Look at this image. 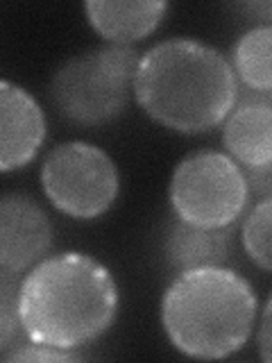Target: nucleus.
<instances>
[{
  "instance_id": "39448f33",
  "label": "nucleus",
  "mask_w": 272,
  "mask_h": 363,
  "mask_svg": "<svg viewBox=\"0 0 272 363\" xmlns=\"http://www.w3.org/2000/svg\"><path fill=\"white\" fill-rule=\"evenodd\" d=\"M168 196L179 220L227 230L243 213L249 186L245 170L230 155L200 150L177 164Z\"/></svg>"
},
{
  "instance_id": "1a4fd4ad",
  "label": "nucleus",
  "mask_w": 272,
  "mask_h": 363,
  "mask_svg": "<svg viewBox=\"0 0 272 363\" xmlns=\"http://www.w3.org/2000/svg\"><path fill=\"white\" fill-rule=\"evenodd\" d=\"M222 143L245 170L272 164V105L266 94L241 100L222 121Z\"/></svg>"
},
{
  "instance_id": "ddd939ff",
  "label": "nucleus",
  "mask_w": 272,
  "mask_h": 363,
  "mask_svg": "<svg viewBox=\"0 0 272 363\" xmlns=\"http://www.w3.org/2000/svg\"><path fill=\"white\" fill-rule=\"evenodd\" d=\"M270 220H272V202L270 198H261L259 204L249 211L243 225V247L247 257L264 270L270 272L272 255H270Z\"/></svg>"
},
{
  "instance_id": "dca6fc26",
  "label": "nucleus",
  "mask_w": 272,
  "mask_h": 363,
  "mask_svg": "<svg viewBox=\"0 0 272 363\" xmlns=\"http://www.w3.org/2000/svg\"><path fill=\"white\" fill-rule=\"evenodd\" d=\"M270 309H272V302L268 300L264 306V313H261V325H259V336H256L261 359L266 363L270 361Z\"/></svg>"
},
{
  "instance_id": "6e6552de",
  "label": "nucleus",
  "mask_w": 272,
  "mask_h": 363,
  "mask_svg": "<svg viewBox=\"0 0 272 363\" xmlns=\"http://www.w3.org/2000/svg\"><path fill=\"white\" fill-rule=\"evenodd\" d=\"M45 139L43 109L30 91L0 79V173L28 166Z\"/></svg>"
},
{
  "instance_id": "f257e3e1",
  "label": "nucleus",
  "mask_w": 272,
  "mask_h": 363,
  "mask_svg": "<svg viewBox=\"0 0 272 363\" xmlns=\"http://www.w3.org/2000/svg\"><path fill=\"white\" fill-rule=\"evenodd\" d=\"M116 311L111 270L84 252L41 259L21 279L18 315L30 343L73 352L105 334Z\"/></svg>"
},
{
  "instance_id": "4468645a",
  "label": "nucleus",
  "mask_w": 272,
  "mask_h": 363,
  "mask_svg": "<svg viewBox=\"0 0 272 363\" xmlns=\"http://www.w3.org/2000/svg\"><path fill=\"white\" fill-rule=\"evenodd\" d=\"M18 291H21L18 272L0 268V357L7 350L16 347L23 334L21 315H18Z\"/></svg>"
},
{
  "instance_id": "9b49d317",
  "label": "nucleus",
  "mask_w": 272,
  "mask_h": 363,
  "mask_svg": "<svg viewBox=\"0 0 272 363\" xmlns=\"http://www.w3.org/2000/svg\"><path fill=\"white\" fill-rule=\"evenodd\" d=\"M227 247L230 238L227 230H207L184 220H175L166 236L164 252L168 264L177 272L222 266L227 259Z\"/></svg>"
},
{
  "instance_id": "0eeeda50",
  "label": "nucleus",
  "mask_w": 272,
  "mask_h": 363,
  "mask_svg": "<svg viewBox=\"0 0 272 363\" xmlns=\"http://www.w3.org/2000/svg\"><path fill=\"white\" fill-rule=\"evenodd\" d=\"M52 243L45 211L23 193L0 196V268L23 272L39 264Z\"/></svg>"
},
{
  "instance_id": "20e7f679",
  "label": "nucleus",
  "mask_w": 272,
  "mask_h": 363,
  "mask_svg": "<svg viewBox=\"0 0 272 363\" xmlns=\"http://www.w3.org/2000/svg\"><path fill=\"white\" fill-rule=\"evenodd\" d=\"M136 66L139 55L132 45L109 43L75 55L52 77V102L71 123H109L128 107Z\"/></svg>"
},
{
  "instance_id": "423d86ee",
  "label": "nucleus",
  "mask_w": 272,
  "mask_h": 363,
  "mask_svg": "<svg viewBox=\"0 0 272 363\" xmlns=\"http://www.w3.org/2000/svg\"><path fill=\"white\" fill-rule=\"evenodd\" d=\"M41 186L57 211L94 220L118 198V168L102 147L68 141L50 150L41 166Z\"/></svg>"
},
{
  "instance_id": "2eb2a0df",
  "label": "nucleus",
  "mask_w": 272,
  "mask_h": 363,
  "mask_svg": "<svg viewBox=\"0 0 272 363\" xmlns=\"http://www.w3.org/2000/svg\"><path fill=\"white\" fill-rule=\"evenodd\" d=\"M0 359L5 361H73L77 359L75 352L71 350H60V347H50V345H41V343H30L23 347H14L7 354H3Z\"/></svg>"
},
{
  "instance_id": "f8f14e48",
  "label": "nucleus",
  "mask_w": 272,
  "mask_h": 363,
  "mask_svg": "<svg viewBox=\"0 0 272 363\" xmlns=\"http://www.w3.org/2000/svg\"><path fill=\"white\" fill-rule=\"evenodd\" d=\"M270 45H272L270 26L247 30L234 45V66H232L236 79H241L247 89L266 96L272 89Z\"/></svg>"
},
{
  "instance_id": "7ed1b4c3",
  "label": "nucleus",
  "mask_w": 272,
  "mask_h": 363,
  "mask_svg": "<svg viewBox=\"0 0 272 363\" xmlns=\"http://www.w3.org/2000/svg\"><path fill=\"white\" fill-rule=\"evenodd\" d=\"M259 300L245 277L225 266L184 270L162 300V325L181 354L227 359L254 332Z\"/></svg>"
},
{
  "instance_id": "9d476101",
  "label": "nucleus",
  "mask_w": 272,
  "mask_h": 363,
  "mask_svg": "<svg viewBox=\"0 0 272 363\" xmlns=\"http://www.w3.org/2000/svg\"><path fill=\"white\" fill-rule=\"evenodd\" d=\"M86 18L102 39L113 45H130L145 39L164 21L168 3L154 0H91L84 5Z\"/></svg>"
},
{
  "instance_id": "f03ea898",
  "label": "nucleus",
  "mask_w": 272,
  "mask_h": 363,
  "mask_svg": "<svg viewBox=\"0 0 272 363\" xmlns=\"http://www.w3.org/2000/svg\"><path fill=\"white\" fill-rule=\"evenodd\" d=\"M136 102L150 118L181 134H202L222 125L238 98L232 64L196 39H168L139 57Z\"/></svg>"
}]
</instances>
